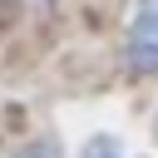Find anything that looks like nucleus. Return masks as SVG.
Listing matches in <instances>:
<instances>
[{
    "instance_id": "obj_1",
    "label": "nucleus",
    "mask_w": 158,
    "mask_h": 158,
    "mask_svg": "<svg viewBox=\"0 0 158 158\" xmlns=\"http://www.w3.org/2000/svg\"><path fill=\"white\" fill-rule=\"evenodd\" d=\"M128 64L153 74L158 69V0H138L128 20Z\"/></svg>"
},
{
    "instance_id": "obj_2",
    "label": "nucleus",
    "mask_w": 158,
    "mask_h": 158,
    "mask_svg": "<svg viewBox=\"0 0 158 158\" xmlns=\"http://www.w3.org/2000/svg\"><path fill=\"white\" fill-rule=\"evenodd\" d=\"M84 158H138V153H128L118 138H109V133H104V138H94V143L84 148Z\"/></svg>"
},
{
    "instance_id": "obj_3",
    "label": "nucleus",
    "mask_w": 158,
    "mask_h": 158,
    "mask_svg": "<svg viewBox=\"0 0 158 158\" xmlns=\"http://www.w3.org/2000/svg\"><path fill=\"white\" fill-rule=\"evenodd\" d=\"M20 158H64V148H59V143H49V138H40V143H30Z\"/></svg>"
}]
</instances>
